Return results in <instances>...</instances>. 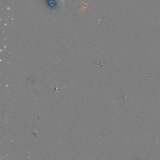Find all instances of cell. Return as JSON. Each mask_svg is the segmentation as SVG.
<instances>
[{"mask_svg": "<svg viewBox=\"0 0 160 160\" xmlns=\"http://www.w3.org/2000/svg\"><path fill=\"white\" fill-rule=\"evenodd\" d=\"M61 1H62V2H63V3H64V0H61Z\"/></svg>", "mask_w": 160, "mask_h": 160, "instance_id": "obj_1", "label": "cell"}]
</instances>
